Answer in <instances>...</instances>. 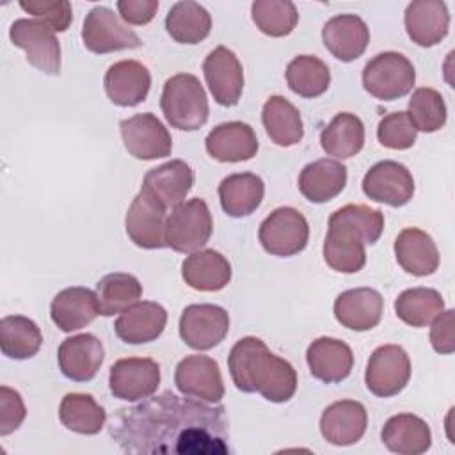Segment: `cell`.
Masks as SVG:
<instances>
[{
  "label": "cell",
  "mask_w": 455,
  "mask_h": 455,
  "mask_svg": "<svg viewBox=\"0 0 455 455\" xmlns=\"http://www.w3.org/2000/svg\"><path fill=\"white\" fill-rule=\"evenodd\" d=\"M213 231L208 204L194 197L174 206L165 219V243L176 252H196L204 247Z\"/></svg>",
  "instance_id": "5"
},
{
  "label": "cell",
  "mask_w": 455,
  "mask_h": 455,
  "mask_svg": "<svg viewBox=\"0 0 455 455\" xmlns=\"http://www.w3.org/2000/svg\"><path fill=\"white\" fill-rule=\"evenodd\" d=\"M322 41L332 57L352 62L364 53L370 43V28L357 14H336L323 25Z\"/></svg>",
  "instance_id": "23"
},
{
  "label": "cell",
  "mask_w": 455,
  "mask_h": 455,
  "mask_svg": "<svg viewBox=\"0 0 455 455\" xmlns=\"http://www.w3.org/2000/svg\"><path fill=\"white\" fill-rule=\"evenodd\" d=\"M398 265L416 277L432 275L439 267V251L428 233L418 228H405L395 240Z\"/></svg>",
  "instance_id": "29"
},
{
  "label": "cell",
  "mask_w": 455,
  "mask_h": 455,
  "mask_svg": "<svg viewBox=\"0 0 455 455\" xmlns=\"http://www.w3.org/2000/svg\"><path fill=\"white\" fill-rule=\"evenodd\" d=\"M418 130L407 112H391L384 116L377 126V139L389 149H409L416 142Z\"/></svg>",
  "instance_id": "44"
},
{
  "label": "cell",
  "mask_w": 455,
  "mask_h": 455,
  "mask_svg": "<svg viewBox=\"0 0 455 455\" xmlns=\"http://www.w3.org/2000/svg\"><path fill=\"white\" fill-rule=\"evenodd\" d=\"M409 117L418 132L434 133L446 124L448 110L441 92L430 87H419L409 100Z\"/></svg>",
  "instance_id": "43"
},
{
  "label": "cell",
  "mask_w": 455,
  "mask_h": 455,
  "mask_svg": "<svg viewBox=\"0 0 455 455\" xmlns=\"http://www.w3.org/2000/svg\"><path fill=\"white\" fill-rule=\"evenodd\" d=\"M117 11L126 23L146 25L155 18L158 11V0H119Z\"/></svg>",
  "instance_id": "49"
},
{
  "label": "cell",
  "mask_w": 455,
  "mask_h": 455,
  "mask_svg": "<svg viewBox=\"0 0 455 455\" xmlns=\"http://www.w3.org/2000/svg\"><path fill=\"white\" fill-rule=\"evenodd\" d=\"M347 167L331 158L307 164L299 174V190L309 203H327L339 196L347 185Z\"/></svg>",
  "instance_id": "30"
},
{
  "label": "cell",
  "mask_w": 455,
  "mask_h": 455,
  "mask_svg": "<svg viewBox=\"0 0 455 455\" xmlns=\"http://www.w3.org/2000/svg\"><path fill=\"white\" fill-rule=\"evenodd\" d=\"M183 281L197 291H219L231 281V265L213 249L196 251L181 263Z\"/></svg>",
  "instance_id": "32"
},
{
  "label": "cell",
  "mask_w": 455,
  "mask_h": 455,
  "mask_svg": "<svg viewBox=\"0 0 455 455\" xmlns=\"http://www.w3.org/2000/svg\"><path fill=\"white\" fill-rule=\"evenodd\" d=\"M366 240L359 229L334 213L329 217V231L323 242L325 263L341 274H355L366 263Z\"/></svg>",
  "instance_id": "14"
},
{
  "label": "cell",
  "mask_w": 455,
  "mask_h": 455,
  "mask_svg": "<svg viewBox=\"0 0 455 455\" xmlns=\"http://www.w3.org/2000/svg\"><path fill=\"white\" fill-rule=\"evenodd\" d=\"M194 185V171L183 160H171L146 172L142 188L164 208H174L185 201Z\"/></svg>",
  "instance_id": "22"
},
{
  "label": "cell",
  "mask_w": 455,
  "mask_h": 455,
  "mask_svg": "<svg viewBox=\"0 0 455 455\" xmlns=\"http://www.w3.org/2000/svg\"><path fill=\"white\" fill-rule=\"evenodd\" d=\"M258 238L268 254L286 258L306 249L309 240V226L299 210L281 206L259 224Z\"/></svg>",
  "instance_id": "6"
},
{
  "label": "cell",
  "mask_w": 455,
  "mask_h": 455,
  "mask_svg": "<svg viewBox=\"0 0 455 455\" xmlns=\"http://www.w3.org/2000/svg\"><path fill=\"white\" fill-rule=\"evenodd\" d=\"M416 82L412 62L398 52L377 53L363 69V87L373 98L393 101L409 94Z\"/></svg>",
  "instance_id": "4"
},
{
  "label": "cell",
  "mask_w": 455,
  "mask_h": 455,
  "mask_svg": "<svg viewBox=\"0 0 455 455\" xmlns=\"http://www.w3.org/2000/svg\"><path fill=\"white\" fill-rule=\"evenodd\" d=\"M11 43L27 53V62L46 75L60 73V43L55 32L36 18H20L9 28Z\"/></svg>",
  "instance_id": "7"
},
{
  "label": "cell",
  "mask_w": 455,
  "mask_h": 455,
  "mask_svg": "<svg viewBox=\"0 0 455 455\" xmlns=\"http://www.w3.org/2000/svg\"><path fill=\"white\" fill-rule=\"evenodd\" d=\"M368 412L357 400H339L327 405L320 416V434L334 446H350L366 432Z\"/></svg>",
  "instance_id": "19"
},
{
  "label": "cell",
  "mask_w": 455,
  "mask_h": 455,
  "mask_svg": "<svg viewBox=\"0 0 455 455\" xmlns=\"http://www.w3.org/2000/svg\"><path fill=\"white\" fill-rule=\"evenodd\" d=\"M453 309L443 311L435 316L432 329H430V345L437 354H453L455 341H453Z\"/></svg>",
  "instance_id": "48"
},
{
  "label": "cell",
  "mask_w": 455,
  "mask_h": 455,
  "mask_svg": "<svg viewBox=\"0 0 455 455\" xmlns=\"http://www.w3.org/2000/svg\"><path fill=\"white\" fill-rule=\"evenodd\" d=\"M286 82L291 92L302 98H316L329 89L331 71L315 55H297L286 66Z\"/></svg>",
  "instance_id": "41"
},
{
  "label": "cell",
  "mask_w": 455,
  "mask_h": 455,
  "mask_svg": "<svg viewBox=\"0 0 455 455\" xmlns=\"http://www.w3.org/2000/svg\"><path fill=\"white\" fill-rule=\"evenodd\" d=\"M59 419L71 432L94 435L105 427L107 412L91 395L68 393L60 400Z\"/></svg>",
  "instance_id": "38"
},
{
  "label": "cell",
  "mask_w": 455,
  "mask_h": 455,
  "mask_svg": "<svg viewBox=\"0 0 455 455\" xmlns=\"http://www.w3.org/2000/svg\"><path fill=\"white\" fill-rule=\"evenodd\" d=\"M322 149L334 158H352L364 146V124L350 112H339L320 133Z\"/></svg>",
  "instance_id": "36"
},
{
  "label": "cell",
  "mask_w": 455,
  "mask_h": 455,
  "mask_svg": "<svg viewBox=\"0 0 455 455\" xmlns=\"http://www.w3.org/2000/svg\"><path fill=\"white\" fill-rule=\"evenodd\" d=\"M411 379V359L400 345H382L368 359L364 382L370 393L389 398L405 389Z\"/></svg>",
  "instance_id": "8"
},
{
  "label": "cell",
  "mask_w": 455,
  "mask_h": 455,
  "mask_svg": "<svg viewBox=\"0 0 455 455\" xmlns=\"http://www.w3.org/2000/svg\"><path fill=\"white\" fill-rule=\"evenodd\" d=\"M206 153L224 164L245 162L258 153V137L251 124L242 121H228L217 124L204 140Z\"/></svg>",
  "instance_id": "20"
},
{
  "label": "cell",
  "mask_w": 455,
  "mask_h": 455,
  "mask_svg": "<svg viewBox=\"0 0 455 455\" xmlns=\"http://www.w3.org/2000/svg\"><path fill=\"white\" fill-rule=\"evenodd\" d=\"M165 210L148 192L140 190L124 219L128 238L140 249H164L165 243Z\"/></svg>",
  "instance_id": "17"
},
{
  "label": "cell",
  "mask_w": 455,
  "mask_h": 455,
  "mask_svg": "<svg viewBox=\"0 0 455 455\" xmlns=\"http://www.w3.org/2000/svg\"><path fill=\"white\" fill-rule=\"evenodd\" d=\"M160 108L172 128L194 132L208 121V98L197 76L178 73L162 89Z\"/></svg>",
  "instance_id": "3"
},
{
  "label": "cell",
  "mask_w": 455,
  "mask_h": 455,
  "mask_svg": "<svg viewBox=\"0 0 455 455\" xmlns=\"http://www.w3.org/2000/svg\"><path fill=\"white\" fill-rule=\"evenodd\" d=\"M82 41L92 53H112L142 44L140 37L103 5H96L87 12L82 25Z\"/></svg>",
  "instance_id": "9"
},
{
  "label": "cell",
  "mask_w": 455,
  "mask_h": 455,
  "mask_svg": "<svg viewBox=\"0 0 455 455\" xmlns=\"http://www.w3.org/2000/svg\"><path fill=\"white\" fill-rule=\"evenodd\" d=\"M361 187L366 197L393 208L405 206L414 196V178L411 171L395 160H382L371 165Z\"/></svg>",
  "instance_id": "13"
},
{
  "label": "cell",
  "mask_w": 455,
  "mask_h": 455,
  "mask_svg": "<svg viewBox=\"0 0 455 455\" xmlns=\"http://www.w3.org/2000/svg\"><path fill=\"white\" fill-rule=\"evenodd\" d=\"M43 345L37 323L21 315H7L0 320V348L9 359L23 361L34 357Z\"/></svg>",
  "instance_id": "37"
},
{
  "label": "cell",
  "mask_w": 455,
  "mask_h": 455,
  "mask_svg": "<svg viewBox=\"0 0 455 455\" xmlns=\"http://www.w3.org/2000/svg\"><path fill=\"white\" fill-rule=\"evenodd\" d=\"M142 297L140 281L126 272H112L103 275L96 284V299L100 315L114 316L123 313Z\"/></svg>",
  "instance_id": "39"
},
{
  "label": "cell",
  "mask_w": 455,
  "mask_h": 455,
  "mask_svg": "<svg viewBox=\"0 0 455 455\" xmlns=\"http://www.w3.org/2000/svg\"><path fill=\"white\" fill-rule=\"evenodd\" d=\"M167 311L162 304L142 300L121 313L114 323L117 338L128 345L155 341L165 329Z\"/></svg>",
  "instance_id": "26"
},
{
  "label": "cell",
  "mask_w": 455,
  "mask_h": 455,
  "mask_svg": "<svg viewBox=\"0 0 455 455\" xmlns=\"http://www.w3.org/2000/svg\"><path fill=\"white\" fill-rule=\"evenodd\" d=\"M384 311V299L373 288H352L334 300L336 320L350 331H370L379 325Z\"/></svg>",
  "instance_id": "25"
},
{
  "label": "cell",
  "mask_w": 455,
  "mask_h": 455,
  "mask_svg": "<svg viewBox=\"0 0 455 455\" xmlns=\"http://www.w3.org/2000/svg\"><path fill=\"white\" fill-rule=\"evenodd\" d=\"M103 359V343L89 332L66 338L57 352V361L62 375L75 382L92 380Z\"/></svg>",
  "instance_id": "18"
},
{
  "label": "cell",
  "mask_w": 455,
  "mask_h": 455,
  "mask_svg": "<svg viewBox=\"0 0 455 455\" xmlns=\"http://www.w3.org/2000/svg\"><path fill=\"white\" fill-rule=\"evenodd\" d=\"M334 215L359 229L368 245H373L384 231V213L364 204H347L336 210Z\"/></svg>",
  "instance_id": "46"
},
{
  "label": "cell",
  "mask_w": 455,
  "mask_h": 455,
  "mask_svg": "<svg viewBox=\"0 0 455 455\" xmlns=\"http://www.w3.org/2000/svg\"><path fill=\"white\" fill-rule=\"evenodd\" d=\"M27 409L21 395L7 386L0 387V435H9L25 419Z\"/></svg>",
  "instance_id": "47"
},
{
  "label": "cell",
  "mask_w": 455,
  "mask_h": 455,
  "mask_svg": "<svg viewBox=\"0 0 455 455\" xmlns=\"http://www.w3.org/2000/svg\"><path fill=\"white\" fill-rule=\"evenodd\" d=\"M20 7L53 32L68 30L73 20V9L68 0H21Z\"/></svg>",
  "instance_id": "45"
},
{
  "label": "cell",
  "mask_w": 455,
  "mask_h": 455,
  "mask_svg": "<svg viewBox=\"0 0 455 455\" xmlns=\"http://www.w3.org/2000/svg\"><path fill=\"white\" fill-rule=\"evenodd\" d=\"M228 368L233 384L242 393H259L268 402L284 403L297 391L295 368L272 354L259 338L238 339L228 355Z\"/></svg>",
  "instance_id": "2"
},
{
  "label": "cell",
  "mask_w": 455,
  "mask_h": 455,
  "mask_svg": "<svg viewBox=\"0 0 455 455\" xmlns=\"http://www.w3.org/2000/svg\"><path fill=\"white\" fill-rule=\"evenodd\" d=\"M167 34L181 44H197L210 36L212 16L197 2H176L165 16Z\"/></svg>",
  "instance_id": "35"
},
{
  "label": "cell",
  "mask_w": 455,
  "mask_h": 455,
  "mask_svg": "<svg viewBox=\"0 0 455 455\" xmlns=\"http://www.w3.org/2000/svg\"><path fill=\"white\" fill-rule=\"evenodd\" d=\"M229 331V315L217 304H190L180 316V338L194 350L217 347Z\"/></svg>",
  "instance_id": "11"
},
{
  "label": "cell",
  "mask_w": 455,
  "mask_h": 455,
  "mask_svg": "<svg viewBox=\"0 0 455 455\" xmlns=\"http://www.w3.org/2000/svg\"><path fill=\"white\" fill-rule=\"evenodd\" d=\"M265 196V183L258 174L236 172L226 176L219 185V199L226 215L233 219L249 217L258 210Z\"/></svg>",
  "instance_id": "33"
},
{
  "label": "cell",
  "mask_w": 455,
  "mask_h": 455,
  "mask_svg": "<svg viewBox=\"0 0 455 455\" xmlns=\"http://www.w3.org/2000/svg\"><path fill=\"white\" fill-rule=\"evenodd\" d=\"M108 100L117 107H135L142 103L151 87V73L139 60L114 62L103 78Z\"/></svg>",
  "instance_id": "21"
},
{
  "label": "cell",
  "mask_w": 455,
  "mask_h": 455,
  "mask_svg": "<svg viewBox=\"0 0 455 455\" xmlns=\"http://www.w3.org/2000/svg\"><path fill=\"white\" fill-rule=\"evenodd\" d=\"M254 25L270 37H284L291 34L299 21V12L290 0H256L251 5Z\"/></svg>",
  "instance_id": "42"
},
{
  "label": "cell",
  "mask_w": 455,
  "mask_h": 455,
  "mask_svg": "<svg viewBox=\"0 0 455 455\" xmlns=\"http://www.w3.org/2000/svg\"><path fill=\"white\" fill-rule=\"evenodd\" d=\"M403 23L412 43L428 48L448 36L450 12L441 0H414L405 9Z\"/></svg>",
  "instance_id": "24"
},
{
  "label": "cell",
  "mask_w": 455,
  "mask_h": 455,
  "mask_svg": "<svg viewBox=\"0 0 455 455\" xmlns=\"http://www.w3.org/2000/svg\"><path fill=\"white\" fill-rule=\"evenodd\" d=\"M203 73L213 100L222 107H235L243 91V68L238 57L226 46L213 48L204 62Z\"/></svg>",
  "instance_id": "16"
},
{
  "label": "cell",
  "mask_w": 455,
  "mask_h": 455,
  "mask_svg": "<svg viewBox=\"0 0 455 455\" xmlns=\"http://www.w3.org/2000/svg\"><path fill=\"white\" fill-rule=\"evenodd\" d=\"M100 315L96 291L85 286H71L59 291L50 304L52 322L62 332L78 331Z\"/></svg>",
  "instance_id": "28"
},
{
  "label": "cell",
  "mask_w": 455,
  "mask_h": 455,
  "mask_svg": "<svg viewBox=\"0 0 455 455\" xmlns=\"http://www.w3.org/2000/svg\"><path fill=\"white\" fill-rule=\"evenodd\" d=\"M160 386V366L149 357H126L110 366V393L124 402L151 396Z\"/></svg>",
  "instance_id": "12"
},
{
  "label": "cell",
  "mask_w": 455,
  "mask_h": 455,
  "mask_svg": "<svg viewBox=\"0 0 455 455\" xmlns=\"http://www.w3.org/2000/svg\"><path fill=\"white\" fill-rule=\"evenodd\" d=\"M126 151L137 160H156L169 156L172 139L164 123L151 112L135 114L119 123Z\"/></svg>",
  "instance_id": "10"
},
{
  "label": "cell",
  "mask_w": 455,
  "mask_h": 455,
  "mask_svg": "<svg viewBox=\"0 0 455 455\" xmlns=\"http://www.w3.org/2000/svg\"><path fill=\"white\" fill-rule=\"evenodd\" d=\"M384 446L398 455H421L432 444V432L425 419L403 412L391 416L380 432Z\"/></svg>",
  "instance_id": "31"
},
{
  "label": "cell",
  "mask_w": 455,
  "mask_h": 455,
  "mask_svg": "<svg viewBox=\"0 0 455 455\" xmlns=\"http://www.w3.org/2000/svg\"><path fill=\"white\" fill-rule=\"evenodd\" d=\"M174 384L185 396L208 403H219L224 398V382L219 363L208 355H187L174 371Z\"/></svg>",
  "instance_id": "15"
},
{
  "label": "cell",
  "mask_w": 455,
  "mask_h": 455,
  "mask_svg": "<svg viewBox=\"0 0 455 455\" xmlns=\"http://www.w3.org/2000/svg\"><path fill=\"white\" fill-rule=\"evenodd\" d=\"M261 121L270 140L281 148L295 146L304 137V124L299 108L284 96H270L261 110Z\"/></svg>",
  "instance_id": "34"
},
{
  "label": "cell",
  "mask_w": 455,
  "mask_h": 455,
  "mask_svg": "<svg viewBox=\"0 0 455 455\" xmlns=\"http://www.w3.org/2000/svg\"><path fill=\"white\" fill-rule=\"evenodd\" d=\"M108 434L124 453L226 455L231 451L226 409L172 391L119 409Z\"/></svg>",
  "instance_id": "1"
},
{
  "label": "cell",
  "mask_w": 455,
  "mask_h": 455,
  "mask_svg": "<svg viewBox=\"0 0 455 455\" xmlns=\"http://www.w3.org/2000/svg\"><path fill=\"white\" fill-rule=\"evenodd\" d=\"M444 311V300L434 288L416 286L403 290L395 300L396 316L411 327H427Z\"/></svg>",
  "instance_id": "40"
},
{
  "label": "cell",
  "mask_w": 455,
  "mask_h": 455,
  "mask_svg": "<svg viewBox=\"0 0 455 455\" xmlns=\"http://www.w3.org/2000/svg\"><path fill=\"white\" fill-rule=\"evenodd\" d=\"M306 361L315 379L325 384H336L350 375L354 354L345 341L322 336L307 347Z\"/></svg>",
  "instance_id": "27"
}]
</instances>
